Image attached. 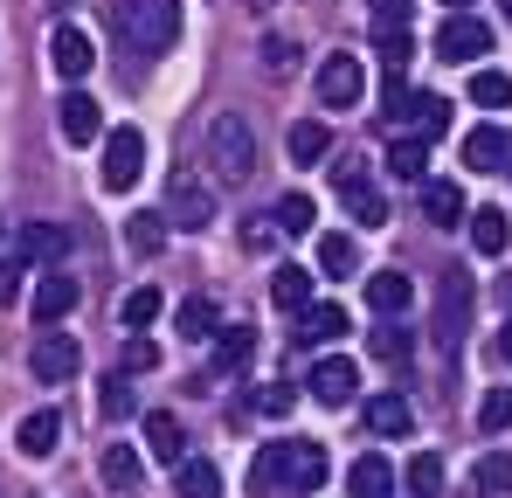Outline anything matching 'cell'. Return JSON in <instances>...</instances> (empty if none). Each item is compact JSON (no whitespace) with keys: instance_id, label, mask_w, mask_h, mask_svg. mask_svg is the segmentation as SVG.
<instances>
[{"instance_id":"34","label":"cell","mask_w":512,"mask_h":498,"mask_svg":"<svg viewBox=\"0 0 512 498\" xmlns=\"http://www.w3.org/2000/svg\"><path fill=\"white\" fill-rule=\"evenodd\" d=\"M319 270H326V277H353V270H360L353 236H319Z\"/></svg>"},{"instance_id":"53","label":"cell","mask_w":512,"mask_h":498,"mask_svg":"<svg viewBox=\"0 0 512 498\" xmlns=\"http://www.w3.org/2000/svg\"><path fill=\"white\" fill-rule=\"evenodd\" d=\"M506 14H512V0H506Z\"/></svg>"},{"instance_id":"15","label":"cell","mask_w":512,"mask_h":498,"mask_svg":"<svg viewBox=\"0 0 512 498\" xmlns=\"http://www.w3.org/2000/svg\"><path fill=\"white\" fill-rule=\"evenodd\" d=\"M56 436H63V415L56 409H35L14 422V450L28 457V464H42V457H56Z\"/></svg>"},{"instance_id":"5","label":"cell","mask_w":512,"mask_h":498,"mask_svg":"<svg viewBox=\"0 0 512 498\" xmlns=\"http://www.w3.org/2000/svg\"><path fill=\"white\" fill-rule=\"evenodd\" d=\"M146 173V132L139 125H111L104 132V187L111 194H132Z\"/></svg>"},{"instance_id":"14","label":"cell","mask_w":512,"mask_h":498,"mask_svg":"<svg viewBox=\"0 0 512 498\" xmlns=\"http://www.w3.org/2000/svg\"><path fill=\"white\" fill-rule=\"evenodd\" d=\"M305 388H312V402L346 409V402H353V388H360V367H353L346 353H333V360H319V367H312V381H305Z\"/></svg>"},{"instance_id":"10","label":"cell","mask_w":512,"mask_h":498,"mask_svg":"<svg viewBox=\"0 0 512 498\" xmlns=\"http://www.w3.org/2000/svg\"><path fill=\"white\" fill-rule=\"evenodd\" d=\"M436 56H443V63H478V56H492V28L464 7V14H450V21L436 28Z\"/></svg>"},{"instance_id":"23","label":"cell","mask_w":512,"mask_h":498,"mask_svg":"<svg viewBox=\"0 0 512 498\" xmlns=\"http://www.w3.org/2000/svg\"><path fill=\"white\" fill-rule=\"evenodd\" d=\"M270 298H277V312H312V277H305L298 263H277Z\"/></svg>"},{"instance_id":"3","label":"cell","mask_w":512,"mask_h":498,"mask_svg":"<svg viewBox=\"0 0 512 498\" xmlns=\"http://www.w3.org/2000/svg\"><path fill=\"white\" fill-rule=\"evenodd\" d=\"M208 166L222 180H250L256 173V132H250L243 111H215L208 118Z\"/></svg>"},{"instance_id":"1","label":"cell","mask_w":512,"mask_h":498,"mask_svg":"<svg viewBox=\"0 0 512 498\" xmlns=\"http://www.w3.org/2000/svg\"><path fill=\"white\" fill-rule=\"evenodd\" d=\"M326 471H333V457H326V443H312V436L263 443L256 464H250V498H312L326 485Z\"/></svg>"},{"instance_id":"49","label":"cell","mask_w":512,"mask_h":498,"mask_svg":"<svg viewBox=\"0 0 512 498\" xmlns=\"http://www.w3.org/2000/svg\"><path fill=\"white\" fill-rule=\"evenodd\" d=\"M263 63L284 77V70H291V42H284V35H270V42H263Z\"/></svg>"},{"instance_id":"16","label":"cell","mask_w":512,"mask_h":498,"mask_svg":"<svg viewBox=\"0 0 512 498\" xmlns=\"http://www.w3.org/2000/svg\"><path fill=\"white\" fill-rule=\"evenodd\" d=\"M464 166H471V173H506V166H512V132L478 125V132L464 139Z\"/></svg>"},{"instance_id":"11","label":"cell","mask_w":512,"mask_h":498,"mask_svg":"<svg viewBox=\"0 0 512 498\" xmlns=\"http://www.w3.org/2000/svg\"><path fill=\"white\" fill-rule=\"evenodd\" d=\"M360 90H367L360 56H326V63H319V104H326V111H353Z\"/></svg>"},{"instance_id":"4","label":"cell","mask_w":512,"mask_h":498,"mask_svg":"<svg viewBox=\"0 0 512 498\" xmlns=\"http://www.w3.org/2000/svg\"><path fill=\"white\" fill-rule=\"evenodd\" d=\"M77 367H84V339H77V332H56V326L35 332V346H28V374H35L42 388H63Z\"/></svg>"},{"instance_id":"42","label":"cell","mask_w":512,"mask_h":498,"mask_svg":"<svg viewBox=\"0 0 512 498\" xmlns=\"http://www.w3.org/2000/svg\"><path fill=\"white\" fill-rule=\"evenodd\" d=\"M277 236H284V229H277V215H250V222H243V249H250V256H263Z\"/></svg>"},{"instance_id":"20","label":"cell","mask_w":512,"mask_h":498,"mask_svg":"<svg viewBox=\"0 0 512 498\" xmlns=\"http://www.w3.org/2000/svg\"><path fill=\"white\" fill-rule=\"evenodd\" d=\"M360 415H367V429H374V436H409V429H416V409H409L402 395H374Z\"/></svg>"},{"instance_id":"30","label":"cell","mask_w":512,"mask_h":498,"mask_svg":"<svg viewBox=\"0 0 512 498\" xmlns=\"http://www.w3.org/2000/svg\"><path fill=\"white\" fill-rule=\"evenodd\" d=\"M388 173H395V180H423L429 173V139H395V146H388Z\"/></svg>"},{"instance_id":"8","label":"cell","mask_w":512,"mask_h":498,"mask_svg":"<svg viewBox=\"0 0 512 498\" xmlns=\"http://www.w3.org/2000/svg\"><path fill=\"white\" fill-rule=\"evenodd\" d=\"M167 222L173 229H208L215 222V187L201 173H173L167 180Z\"/></svg>"},{"instance_id":"40","label":"cell","mask_w":512,"mask_h":498,"mask_svg":"<svg viewBox=\"0 0 512 498\" xmlns=\"http://www.w3.org/2000/svg\"><path fill=\"white\" fill-rule=\"evenodd\" d=\"M409 492H416V498H436V492H443V457H429V450H423V457L409 464Z\"/></svg>"},{"instance_id":"31","label":"cell","mask_w":512,"mask_h":498,"mask_svg":"<svg viewBox=\"0 0 512 498\" xmlns=\"http://www.w3.org/2000/svg\"><path fill=\"white\" fill-rule=\"evenodd\" d=\"M125 243H132V256H160L167 249V215H132L125 222Z\"/></svg>"},{"instance_id":"12","label":"cell","mask_w":512,"mask_h":498,"mask_svg":"<svg viewBox=\"0 0 512 498\" xmlns=\"http://www.w3.org/2000/svg\"><path fill=\"white\" fill-rule=\"evenodd\" d=\"M56 132H63L70 146H90V139H104V104H97L90 90H70V97L56 104Z\"/></svg>"},{"instance_id":"17","label":"cell","mask_w":512,"mask_h":498,"mask_svg":"<svg viewBox=\"0 0 512 498\" xmlns=\"http://www.w3.org/2000/svg\"><path fill=\"white\" fill-rule=\"evenodd\" d=\"M409 298H416V284H409L402 270H374V277H367V305H374L381 319H395V312H409Z\"/></svg>"},{"instance_id":"13","label":"cell","mask_w":512,"mask_h":498,"mask_svg":"<svg viewBox=\"0 0 512 498\" xmlns=\"http://www.w3.org/2000/svg\"><path fill=\"white\" fill-rule=\"evenodd\" d=\"M77 298H84V284H77V277H63V270H49V277L35 284V298H28V312H35L42 326H63V319L77 312Z\"/></svg>"},{"instance_id":"35","label":"cell","mask_w":512,"mask_h":498,"mask_svg":"<svg viewBox=\"0 0 512 498\" xmlns=\"http://www.w3.org/2000/svg\"><path fill=\"white\" fill-rule=\"evenodd\" d=\"M471 104L506 111V104H512V77H506V70H478V77H471Z\"/></svg>"},{"instance_id":"29","label":"cell","mask_w":512,"mask_h":498,"mask_svg":"<svg viewBox=\"0 0 512 498\" xmlns=\"http://www.w3.org/2000/svg\"><path fill=\"white\" fill-rule=\"evenodd\" d=\"M340 332H346L340 305H312V312H298V339H312V346H326V339H340Z\"/></svg>"},{"instance_id":"46","label":"cell","mask_w":512,"mask_h":498,"mask_svg":"<svg viewBox=\"0 0 512 498\" xmlns=\"http://www.w3.org/2000/svg\"><path fill=\"white\" fill-rule=\"evenodd\" d=\"M21 270H28V256L14 249V256L0 263V305H14V298H21Z\"/></svg>"},{"instance_id":"24","label":"cell","mask_w":512,"mask_h":498,"mask_svg":"<svg viewBox=\"0 0 512 498\" xmlns=\"http://www.w3.org/2000/svg\"><path fill=\"white\" fill-rule=\"evenodd\" d=\"M402 118H409V125H416V139H443V132H450V104H443V97H436V90H416V97H409V111H402Z\"/></svg>"},{"instance_id":"50","label":"cell","mask_w":512,"mask_h":498,"mask_svg":"<svg viewBox=\"0 0 512 498\" xmlns=\"http://www.w3.org/2000/svg\"><path fill=\"white\" fill-rule=\"evenodd\" d=\"M499 353H506V360H512V319H506V326H499Z\"/></svg>"},{"instance_id":"27","label":"cell","mask_w":512,"mask_h":498,"mask_svg":"<svg viewBox=\"0 0 512 498\" xmlns=\"http://www.w3.org/2000/svg\"><path fill=\"white\" fill-rule=\"evenodd\" d=\"M173 471H180V498H222V471L208 457H180Z\"/></svg>"},{"instance_id":"45","label":"cell","mask_w":512,"mask_h":498,"mask_svg":"<svg viewBox=\"0 0 512 498\" xmlns=\"http://www.w3.org/2000/svg\"><path fill=\"white\" fill-rule=\"evenodd\" d=\"M409 49H416V42H409V28H381V56H388V70H402V63H409Z\"/></svg>"},{"instance_id":"37","label":"cell","mask_w":512,"mask_h":498,"mask_svg":"<svg viewBox=\"0 0 512 498\" xmlns=\"http://www.w3.org/2000/svg\"><path fill=\"white\" fill-rule=\"evenodd\" d=\"M312 222H319L312 194H284V201H277V229H284V236H305Z\"/></svg>"},{"instance_id":"51","label":"cell","mask_w":512,"mask_h":498,"mask_svg":"<svg viewBox=\"0 0 512 498\" xmlns=\"http://www.w3.org/2000/svg\"><path fill=\"white\" fill-rule=\"evenodd\" d=\"M443 7H450V14H464V7H471V0H443Z\"/></svg>"},{"instance_id":"6","label":"cell","mask_w":512,"mask_h":498,"mask_svg":"<svg viewBox=\"0 0 512 498\" xmlns=\"http://www.w3.org/2000/svg\"><path fill=\"white\" fill-rule=\"evenodd\" d=\"M464 332H471V277L464 270H443V284H436V346L457 353Z\"/></svg>"},{"instance_id":"21","label":"cell","mask_w":512,"mask_h":498,"mask_svg":"<svg viewBox=\"0 0 512 498\" xmlns=\"http://www.w3.org/2000/svg\"><path fill=\"white\" fill-rule=\"evenodd\" d=\"M471 249H478V256H506V249H512L506 208H478V215H471Z\"/></svg>"},{"instance_id":"41","label":"cell","mask_w":512,"mask_h":498,"mask_svg":"<svg viewBox=\"0 0 512 498\" xmlns=\"http://www.w3.org/2000/svg\"><path fill=\"white\" fill-rule=\"evenodd\" d=\"M506 422H512V388H492V395L478 402V429H485V436H499Z\"/></svg>"},{"instance_id":"28","label":"cell","mask_w":512,"mask_h":498,"mask_svg":"<svg viewBox=\"0 0 512 498\" xmlns=\"http://www.w3.org/2000/svg\"><path fill=\"white\" fill-rule=\"evenodd\" d=\"M284 146H291V160H298V166H312V160H326V153H333V132H326L319 118H305V125H291V139H284Z\"/></svg>"},{"instance_id":"43","label":"cell","mask_w":512,"mask_h":498,"mask_svg":"<svg viewBox=\"0 0 512 498\" xmlns=\"http://www.w3.org/2000/svg\"><path fill=\"white\" fill-rule=\"evenodd\" d=\"M104 415H132V374H125V367L104 381Z\"/></svg>"},{"instance_id":"22","label":"cell","mask_w":512,"mask_h":498,"mask_svg":"<svg viewBox=\"0 0 512 498\" xmlns=\"http://www.w3.org/2000/svg\"><path fill=\"white\" fill-rule=\"evenodd\" d=\"M173 319H180V339H187V346H208V339H222V319H215V298H187V305H180Z\"/></svg>"},{"instance_id":"44","label":"cell","mask_w":512,"mask_h":498,"mask_svg":"<svg viewBox=\"0 0 512 498\" xmlns=\"http://www.w3.org/2000/svg\"><path fill=\"white\" fill-rule=\"evenodd\" d=\"M374 360H409V332L381 326V332H374Z\"/></svg>"},{"instance_id":"39","label":"cell","mask_w":512,"mask_h":498,"mask_svg":"<svg viewBox=\"0 0 512 498\" xmlns=\"http://www.w3.org/2000/svg\"><path fill=\"white\" fill-rule=\"evenodd\" d=\"M118 367H125V374H153V367H160V346H153L146 332H132L125 353H118Z\"/></svg>"},{"instance_id":"48","label":"cell","mask_w":512,"mask_h":498,"mask_svg":"<svg viewBox=\"0 0 512 498\" xmlns=\"http://www.w3.org/2000/svg\"><path fill=\"white\" fill-rule=\"evenodd\" d=\"M291 402H298V395H291L284 381H270V388L256 395V409H263V415H284V409H291Z\"/></svg>"},{"instance_id":"2","label":"cell","mask_w":512,"mask_h":498,"mask_svg":"<svg viewBox=\"0 0 512 498\" xmlns=\"http://www.w3.org/2000/svg\"><path fill=\"white\" fill-rule=\"evenodd\" d=\"M111 21L139 56H160L180 42V0H111Z\"/></svg>"},{"instance_id":"25","label":"cell","mask_w":512,"mask_h":498,"mask_svg":"<svg viewBox=\"0 0 512 498\" xmlns=\"http://www.w3.org/2000/svg\"><path fill=\"white\" fill-rule=\"evenodd\" d=\"M423 215L436 229H457V222H464V194H457L450 180H423Z\"/></svg>"},{"instance_id":"36","label":"cell","mask_w":512,"mask_h":498,"mask_svg":"<svg viewBox=\"0 0 512 498\" xmlns=\"http://www.w3.org/2000/svg\"><path fill=\"white\" fill-rule=\"evenodd\" d=\"M478 492H485V498H512V457H506V450L478 457Z\"/></svg>"},{"instance_id":"7","label":"cell","mask_w":512,"mask_h":498,"mask_svg":"<svg viewBox=\"0 0 512 498\" xmlns=\"http://www.w3.org/2000/svg\"><path fill=\"white\" fill-rule=\"evenodd\" d=\"M333 187H340L346 215H353L360 229H381V222H388V201H381V187H374V173H367V166H360V160L333 166Z\"/></svg>"},{"instance_id":"33","label":"cell","mask_w":512,"mask_h":498,"mask_svg":"<svg viewBox=\"0 0 512 498\" xmlns=\"http://www.w3.org/2000/svg\"><path fill=\"white\" fill-rule=\"evenodd\" d=\"M118 319H125V332H146L153 319H160V291H153V284H139V291H125V305H118Z\"/></svg>"},{"instance_id":"52","label":"cell","mask_w":512,"mask_h":498,"mask_svg":"<svg viewBox=\"0 0 512 498\" xmlns=\"http://www.w3.org/2000/svg\"><path fill=\"white\" fill-rule=\"evenodd\" d=\"M250 7H270V0H250Z\"/></svg>"},{"instance_id":"32","label":"cell","mask_w":512,"mask_h":498,"mask_svg":"<svg viewBox=\"0 0 512 498\" xmlns=\"http://www.w3.org/2000/svg\"><path fill=\"white\" fill-rule=\"evenodd\" d=\"M139 471H146V464H139V450H132V443H111V450H104V485L132 492V485H139Z\"/></svg>"},{"instance_id":"26","label":"cell","mask_w":512,"mask_h":498,"mask_svg":"<svg viewBox=\"0 0 512 498\" xmlns=\"http://www.w3.org/2000/svg\"><path fill=\"white\" fill-rule=\"evenodd\" d=\"M21 256H28V263H56V256H63V249H70V236H63V229H56V222H28V229H21Z\"/></svg>"},{"instance_id":"47","label":"cell","mask_w":512,"mask_h":498,"mask_svg":"<svg viewBox=\"0 0 512 498\" xmlns=\"http://www.w3.org/2000/svg\"><path fill=\"white\" fill-rule=\"evenodd\" d=\"M374 28H409V0H374Z\"/></svg>"},{"instance_id":"9","label":"cell","mask_w":512,"mask_h":498,"mask_svg":"<svg viewBox=\"0 0 512 498\" xmlns=\"http://www.w3.org/2000/svg\"><path fill=\"white\" fill-rule=\"evenodd\" d=\"M49 63H56V77H70V83H84L97 70V42H90L84 21H56L49 28Z\"/></svg>"},{"instance_id":"38","label":"cell","mask_w":512,"mask_h":498,"mask_svg":"<svg viewBox=\"0 0 512 498\" xmlns=\"http://www.w3.org/2000/svg\"><path fill=\"white\" fill-rule=\"evenodd\" d=\"M256 353V332L250 326H222V339H215V367H243Z\"/></svg>"},{"instance_id":"19","label":"cell","mask_w":512,"mask_h":498,"mask_svg":"<svg viewBox=\"0 0 512 498\" xmlns=\"http://www.w3.org/2000/svg\"><path fill=\"white\" fill-rule=\"evenodd\" d=\"M346 492L353 498H388L395 492V471H388V457H353V471H346Z\"/></svg>"},{"instance_id":"18","label":"cell","mask_w":512,"mask_h":498,"mask_svg":"<svg viewBox=\"0 0 512 498\" xmlns=\"http://www.w3.org/2000/svg\"><path fill=\"white\" fill-rule=\"evenodd\" d=\"M146 450H153L160 464H180V457H187V429H180V415H167V409L146 415Z\"/></svg>"}]
</instances>
